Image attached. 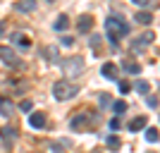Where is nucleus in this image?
I'll return each instance as SVG.
<instances>
[{
  "label": "nucleus",
  "mask_w": 160,
  "mask_h": 153,
  "mask_svg": "<svg viewBox=\"0 0 160 153\" xmlns=\"http://www.w3.org/2000/svg\"><path fill=\"white\" fill-rule=\"evenodd\" d=\"M105 29H108V38H110L112 46H117L120 38H124V36L132 31V27H129L122 17H117V14H110V17L105 19Z\"/></svg>",
  "instance_id": "nucleus-1"
},
{
  "label": "nucleus",
  "mask_w": 160,
  "mask_h": 153,
  "mask_svg": "<svg viewBox=\"0 0 160 153\" xmlns=\"http://www.w3.org/2000/svg\"><path fill=\"white\" fill-rule=\"evenodd\" d=\"M77 93H79V89L67 79H60V81L53 84V98L55 100H69V98H74Z\"/></svg>",
  "instance_id": "nucleus-2"
},
{
  "label": "nucleus",
  "mask_w": 160,
  "mask_h": 153,
  "mask_svg": "<svg viewBox=\"0 0 160 153\" xmlns=\"http://www.w3.org/2000/svg\"><path fill=\"white\" fill-rule=\"evenodd\" d=\"M98 122V117L96 115H91V113H81V115H74L72 117V122H69V127H72L74 132H86L91 125H96Z\"/></svg>",
  "instance_id": "nucleus-3"
},
{
  "label": "nucleus",
  "mask_w": 160,
  "mask_h": 153,
  "mask_svg": "<svg viewBox=\"0 0 160 153\" xmlns=\"http://www.w3.org/2000/svg\"><path fill=\"white\" fill-rule=\"evenodd\" d=\"M62 72H65V77H77V74L84 72V60L81 58H67L65 62H62Z\"/></svg>",
  "instance_id": "nucleus-4"
},
{
  "label": "nucleus",
  "mask_w": 160,
  "mask_h": 153,
  "mask_svg": "<svg viewBox=\"0 0 160 153\" xmlns=\"http://www.w3.org/2000/svg\"><path fill=\"white\" fill-rule=\"evenodd\" d=\"M0 60L5 62L7 67H17V65H19V58H17V53H14L12 48H7V46L0 48Z\"/></svg>",
  "instance_id": "nucleus-5"
},
{
  "label": "nucleus",
  "mask_w": 160,
  "mask_h": 153,
  "mask_svg": "<svg viewBox=\"0 0 160 153\" xmlns=\"http://www.w3.org/2000/svg\"><path fill=\"white\" fill-rule=\"evenodd\" d=\"M117 72H120V69H117V65H115V62H105V65L100 67V74H103V77H105V79H117Z\"/></svg>",
  "instance_id": "nucleus-6"
},
{
  "label": "nucleus",
  "mask_w": 160,
  "mask_h": 153,
  "mask_svg": "<svg viewBox=\"0 0 160 153\" xmlns=\"http://www.w3.org/2000/svg\"><path fill=\"white\" fill-rule=\"evenodd\" d=\"M153 38H155V36H153V31H146V33H141L139 38H136V41L132 43V48H134V50H139V48L148 46V43H153Z\"/></svg>",
  "instance_id": "nucleus-7"
},
{
  "label": "nucleus",
  "mask_w": 160,
  "mask_h": 153,
  "mask_svg": "<svg viewBox=\"0 0 160 153\" xmlns=\"http://www.w3.org/2000/svg\"><path fill=\"white\" fill-rule=\"evenodd\" d=\"M29 125H31L33 129H43V127H46V115L43 113H31L29 115Z\"/></svg>",
  "instance_id": "nucleus-8"
},
{
  "label": "nucleus",
  "mask_w": 160,
  "mask_h": 153,
  "mask_svg": "<svg viewBox=\"0 0 160 153\" xmlns=\"http://www.w3.org/2000/svg\"><path fill=\"white\" fill-rule=\"evenodd\" d=\"M12 113H14V103L2 96V98H0V115H2V117H10Z\"/></svg>",
  "instance_id": "nucleus-9"
},
{
  "label": "nucleus",
  "mask_w": 160,
  "mask_h": 153,
  "mask_svg": "<svg viewBox=\"0 0 160 153\" xmlns=\"http://www.w3.org/2000/svg\"><path fill=\"white\" fill-rule=\"evenodd\" d=\"M93 27V19L88 17V14H84V17H79V22H77V29H79L81 33H86L88 29Z\"/></svg>",
  "instance_id": "nucleus-10"
},
{
  "label": "nucleus",
  "mask_w": 160,
  "mask_h": 153,
  "mask_svg": "<svg viewBox=\"0 0 160 153\" xmlns=\"http://www.w3.org/2000/svg\"><path fill=\"white\" fill-rule=\"evenodd\" d=\"M0 134L5 136V144H7V146H12L14 136H17V129H14V127H2V129H0Z\"/></svg>",
  "instance_id": "nucleus-11"
},
{
  "label": "nucleus",
  "mask_w": 160,
  "mask_h": 153,
  "mask_svg": "<svg viewBox=\"0 0 160 153\" xmlns=\"http://www.w3.org/2000/svg\"><path fill=\"white\" fill-rule=\"evenodd\" d=\"M143 127H146V117L139 115V117H134V120L129 122V132H139V129H143Z\"/></svg>",
  "instance_id": "nucleus-12"
},
{
  "label": "nucleus",
  "mask_w": 160,
  "mask_h": 153,
  "mask_svg": "<svg viewBox=\"0 0 160 153\" xmlns=\"http://www.w3.org/2000/svg\"><path fill=\"white\" fill-rule=\"evenodd\" d=\"M36 7V0H19L17 3V12H31Z\"/></svg>",
  "instance_id": "nucleus-13"
},
{
  "label": "nucleus",
  "mask_w": 160,
  "mask_h": 153,
  "mask_svg": "<svg viewBox=\"0 0 160 153\" xmlns=\"http://www.w3.org/2000/svg\"><path fill=\"white\" fill-rule=\"evenodd\" d=\"M53 27H55V31H65V29L69 27V19H67V14H60V17H58V22H55Z\"/></svg>",
  "instance_id": "nucleus-14"
},
{
  "label": "nucleus",
  "mask_w": 160,
  "mask_h": 153,
  "mask_svg": "<svg viewBox=\"0 0 160 153\" xmlns=\"http://www.w3.org/2000/svg\"><path fill=\"white\" fill-rule=\"evenodd\" d=\"M112 113H115V115L127 113V103H124V100H115V103H112Z\"/></svg>",
  "instance_id": "nucleus-15"
},
{
  "label": "nucleus",
  "mask_w": 160,
  "mask_h": 153,
  "mask_svg": "<svg viewBox=\"0 0 160 153\" xmlns=\"http://www.w3.org/2000/svg\"><path fill=\"white\" fill-rule=\"evenodd\" d=\"M146 141L148 144H158V129H155V127L146 129Z\"/></svg>",
  "instance_id": "nucleus-16"
},
{
  "label": "nucleus",
  "mask_w": 160,
  "mask_h": 153,
  "mask_svg": "<svg viewBox=\"0 0 160 153\" xmlns=\"http://www.w3.org/2000/svg\"><path fill=\"white\" fill-rule=\"evenodd\" d=\"M122 67H124L129 74H141V65H136V62H124Z\"/></svg>",
  "instance_id": "nucleus-17"
},
{
  "label": "nucleus",
  "mask_w": 160,
  "mask_h": 153,
  "mask_svg": "<svg viewBox=\"0 0 160 153\" xmlns=\"http://www.w3.org/2000/svg\"><path fill=\"white\" fill-rule=\"evenodd\" d=\"M134 19L139 22V24H151V19H153V17H151V12H139Z\"/></svg>",
  "instance_id": "nucleus-18"
},
{
  "label": "nucleus",
  "mask_w": 160,
  "mask_h": 153,
  "mask_svg": "<svg viewBox=\"0 0 160 153\" xmlns=\"http://www.w3.org/2000/svg\"><path fill=\"white\" fill-rule=\"evenodd\" d=\"M134 89H136L139 93H151V86H148V81H136V84H134Z\"/></svg>",
  "instance_id": "nucleus-19"
},
{
  "label": "nucleus",
  "mask_w": 160,
  "mask_h": 153,
  "mask_svg": "<svg viewBox=\"0 0 160 153\" xmlns=\"http://www.w3.org/2000/svg\"><path fill=\"white\" fill-rule=\"evenodd\" d=\"M14 43H19V46H24V48L31 46V43H29V38L24 36V33H14Z\"/></svg>",
  "instance_id": "nucleus-20"
},
{
  "label": "nucleus",
  "mask_w": 160,
  "mask_h": 153,
  "mask_svg": "<svg viewBox=\"0 0 160 153\" xmlns=\"http://www.w3.org/2000/svg\"><path fill=\"white\" fill-rule=\"evenodd\" d=\"M105 144H108L110 148H120V139H117L115 134H112V136H108V139H105Z\"/></svg>",
  "instance_id": "nucleus-21"
},
{
  "label": "nucleus",
  "mask_w": 160,
  "mask_h": 153,
  "mask_svg": "<svg viewBox=\"0 0 160 153\" xmlns=\"http://www.w3.org/2000/svg\"><path fill=\"white\" fill-rule=\"evenodd\" d=\"M98 100H100V105H103V108L110 105V96H108V93H98Z\"/></svg>",
  "instance_id": "nucleus-22"
},
{
  "label": "nucleus",
  "mask_w": 160,
  "mask_h": 153,
  "mask_svg": "<svg viewBox=\"0 0 160 153\" xmlns=\"http://www.w3.org/2000/svg\"><path fill=\"white\" fill-rule=\"evenodd\" d=\"M88 43H91V48H93V50H98V48H100V36H96V33H93Z\"/></svg>",
  "instance_id": "nucleus-23"
},
{
  "label": "nucleus",
  "mask_w": 160,
  "mask_h": 153,
  "mask_svg": "<svg viewBox=\"0 0 160 153\" xmlns=\"http://www.w3.org/2000/svg\"><path fill=\"white\" fill-rule=\"evenodd\" d=\"M146 103H148V108H153V110H155V108H158V98H155L153 93H151V96H148V98H146Z\"/></svg>",
  "instance_id": "nucleus-24"
},
{
  "label": "nucleus",
  "mask_w": 160,
  "mask_h": 153,
  "mask_svg": "<svg viewBox=\"0 0 160 153\" xmlns=\"http://www.w3.org/2000/svg\"><path fill=\"white\" fill-rule=\"evenodd\" d=\"M22 110H24V113H31V100H22Z\"/></svg>",
  "instance_id": "nucleus-25"
},
{
  "label": "nucleus",
  "mask_w": 160,
  "mask_h": 153,
  "mask_svg": "<svg viewBox=\"0 0 160 153\" xmlns=\"http://www.w3.org/2000/svg\"><path fill=\"white\" fill-rule=\"evenodd\" d=\"M110 129H112V132H117V129H120V120H117V117H112V120H110Z\"/></svg>",
  "instance_id": "nucleus-26"
},
{
  "label": "nucleus",
  "mask_w": 160,
  "mask_h": 153,
  "mask_svg": "<svg viewBox=\"0 0 160 153\" xmlns=\"http://www.w3.org/2000/svg\"><path fill=\"white\" fill-rule=\"evenodd\" d=\"M72 43H74V38H72V36H62V46H67V48H69Z\"/></svg>",
  "instance_id": "nucleus-27"
},
{
  "label": "nucleus",
  "mask_w": 160,
  "mask_h": 153,
  "mask_svg": "<svg viewBox=\"0 0 160 153\" xmlns=\"http://www.w3.org/2000/svg\"><path fill=\"white\" fill-rule=\"evenodd\" d=\"M134 5H139V7H146V5H151V0H132Z\"/></svg>",
  "instance_id": "nucleus-28"
},
{
  "label": "nucleus",
  "mask_w": 160,
  "mask_h": 153,
  "mask_svg": "<svg viewBox=\"0 0 160 153\" xmlns=\"http://www.w3.org/2000/svg\"><path fill=\"white\" fill-rule=\"evenodd\" d=\"M120 91H122V93L129 91V84H127V81H120Z\"/></svg>",
  "instance_id": "nucleus-29"
},
{
  "label": "nucleus",
  "mask_w": 160,
  "mask_h": 153,
  "mask_svg": "<svg viewBox=\"0 0 160 153\" xmlns=\"http://www.w3.org/2000/svg\"><path fill=\"white\" fill-rule=\"evenodd\" d=\"M2 31H5V24H2V22H0V36H2Z\"/></svg>",
  "instance_id": "nucleus-30"
}]
</instances>
